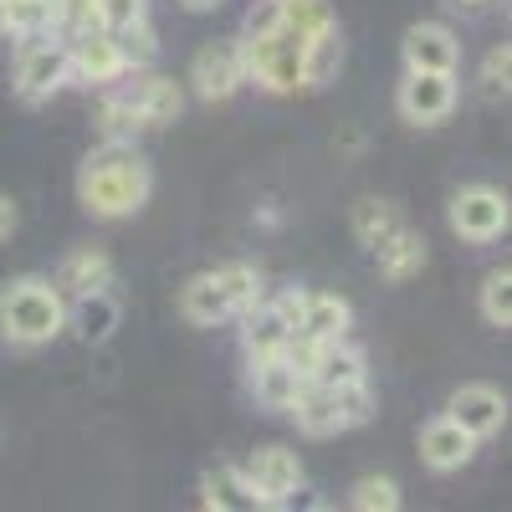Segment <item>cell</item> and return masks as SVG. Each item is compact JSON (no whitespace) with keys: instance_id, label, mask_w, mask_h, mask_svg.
<instances>
[{"instance_id":"obj_1","label":"cell","mask_w":512,"mask_h":512,"mask_svg":"<svg viewBox=\"0 0 512 512\" xmlns=\"http://www.w3.org/2000/svg\"><path fill=\"white\" fill-rule=\"evenodd\" d=\"M154 195V169L134 149V139H103L77 164V205L93 221H128Z\"/></svg>"},{"instance_id":"obj_2","label":"cell","mask_w":512,"mask_h":512,"mask_svg":"<svg viewBox=\"0 0 512 512\" xmlns=\"http://www.w3.org/2000/svg\"><path fill=\"white\" fill-rule=\"evenodd\" d=\"M67 328V297L52 277H11L0 287V344L11 349H41Z\"/></svg>"},{"instance_id":"obj_3","label":"cell","mask_w":512,"mask_h":512,"mask_svg":"<svg viewBox=\"0 0 512 512\" xmlns=\"http://www.w3.org/2000/svg\"><path fill=\"white\" fill-rule=\"evenodd\" d=\"M236 47H241V72H246V82H256L262 93L287 98V93L303 88V41L277 26L272 0H267V11H251L246 36L236 41Z\"/></svg>"},{"instance_id":"obj_4","label":"cell","mask_w":512,"mask_h":512,"mask_svg":"<svg viewBox=\"0 0 512 512\" xmlns=\"http://www.w3.org/2000/svg\"><path fill=\"white\" fill-rule=\"evenodd\" d=\"M256 297H262V277L251 262H226L216 272H195L180 287V318L195 328H216L231 323L236 313H246Z\"/></svg>"},{"instance_id":"obj_5","label":"cell","mask_w":512,"mask_h":512,"mask_svg":"<svg viewBox=\"0 0 512 512\" xmlns=\"http://www.w3.org/2000/svg\"><path fill=\"white\" fill-rule=\"evenodd\" d=\"M287 415L297 420L303 436H344L354 425H364L374 415V384L369 379H349V384H303L297 400L287 405Z\"/></svg>"},{"instance_id":"obj_6","label":"cell","mask_w":512,"mask_h":512,"mask_svg":"<svg viewBox=\"0 0 512 512\" xmlns=\"http://www.w3.org/2000/svg\"><path fill=\"white\" fill-rule=\"evenodd\" d=\"M67 82H72V72H67V41L52 36V31L26 36L21 52H16V98L26 108H36V103H47L52 93H62Z\"/></svg>"},{"instance_id":"obj_7","label":"cell","mask_w":512,"mask_h":512,"mask_svg":"<svg viewBox=\"0 0 512 512\" xmlns=\"http://www.w3.org/2000/svg\"><path fill=\"white\" fill-rule=\"evenodd\" d=\"M446 226H451L461 241L487 246V241L507 236V226H512V205H507V195L492 190V185H466V190H456L451 205H446Z\"/></svg>"},{"instance_id":"obj_8","label":"cell","mask_w":512,"mask_h":512,"mask_svg":"<svg viewBox=\"0 0 512 512\" xmlns=\"http://www.w3.org/2000/svg\"><path fill=\"white\" fill-rule=\"evenodd\" d=\"M456 98H461L456 72H410V67H405L400 88H395V108H400V118H405L410 128H436V123H446V118L456 113Z\"/></svg>"},{"instance_id":"obj_9","label":"cell","mask_w":512,"mask_h":512,"mask_svg":"<svg viewBox=\"0 0 512 512\" xmlns=\"http://www.w3.org/2000/svg\"><path fill=\"white\" fill-rule=\"evenodd\" d=\"M67 72L82 88H113L118 77H128V57H123L113 31L93 26V31L67 36Z\"/></svg>"},{"instance_id":"obj_10","label":"cell","mask_w":512,"mask_h":512,"mask_svg":"<svg viewBox=\"0 0 512 512\" xmlns=\"http://www.w3.org/2000/svg\"><path fill=\"white\" fill-rule=\"evenodd\" d=\"M241 472L256 487V497H262V507H287L297 492H303V461H297V451H287V446H256Z\"/></svg>"},{"instance_id":"obj_11","label":"cell","mask_w":512,"mask_h":512,"mask_svg":"<svg viewBox=\"0 0 512 512\" xmlns=\"http://www.w3.org/2000/svg\"><path fill=\"white\" fill-rule=\"evenodd\" d=\"M241 82H246V72H241V47L236 41H205V47L190 57V88H195L200 103L236 98Z\"/></svg>"},{"instance_id":"obj_12","label":"cell","mask_w":512,"mask_h":512,"mask_svg":"<svg viewBox=\"0 0 512 512\" xmlns=\"http://www.w3.org/2000/svg\"><path fill=\"white\" fill-rule=\"evenodd\" d=\"M113 88L128 98V108H134V118H139V128L149 134V128H169L180 113H185V93H180V82L175 77H159V72H144V77H134V82H113Z\"/></svg>"},{"instance_id":"obj_13","label":"cell","mask_w":512,"mask_h":512,"mask_svg":"<svg viewBox=\"0 0 512 512\" xmlns=\"http://www.w3.org/2000/svg\"><path fill=\"white\" fill-rule=\"evenodd\" d=\"M446 415L461 425V431H472L477 441L497 436L502 425H507V395L497 390V384H461V390L446 400Z\"/></svg>"},{"instance_id":"obj_14","label":"cell","mask_w":512,"mask_h":512,"mask_svg":"<svg viewBox=\"0 0 512 512\" xmlns=\"http://www.w3.org/2000/svg\"><path fill=\"white\" fill-rule=\"evenodd\" d=\"M400 57L410 72H456L461 67V41L441 21H415L400 41Z\"/></svg>"},{"instance_id":"obj_15","label":"cell","mask_w":512,"mask_h":512,"mask_svg":"<svg viewBox=\"0 0 512 512\" xmlns=\"http://www.w3.org/2000/svg\"><path fill=\"white\" fill-rule=\"evenodd\" d=\"M118 323H123V303H118L108 287L82 292V297H67V328H62V333H72L77 344H88V349L108 344V338L118 333Z\"/></svg>"},{"instance_id":"obj_16","label":"cell","mask_w":512,"mask_h":512,"mask_svg":"<svg viewBox=\"0 0 512 512\" xmlns=\"http://www.w3.org/2000/svg\"><path fill=\"white\" fill-rule=\"evenodd\" d=\"M472 456H477V436L461 431L451 415H436V420L420 425V461L431 466V472H441V477L446 472H461Z\"/></svg>"},{"instance_id":"obj_17","label":"cell","mask_w":512,"mask_h":512,"mask_svg":"<svg viewBox=\"0 0 512 512\" xmlns=\"http://www.w3.org/2000/svg\"><path fill=\"white\" fill-rule=\"evenodd\" d=\"M246 384H251V395H256V405H262V410H287L308 379H303V369H297L287 359V349H282V354H256Z\"/></svg>"},{"instance_id":"obj_18","label":"cell","mask_w":512,"mask_h":512,"mask_svg":"<svg viewBox=\"0 0 512 512\" xmlns=\"http://www.w3.org/2000/svg\"><path fill=\"white\" fill-rule=\"evenodd\" d=\"M369 256H374V272H379L384 282H390V287H405V282L420 277V267H425V241H420V231H415L410 221H400Z\"/></svg>"},{"instance_id":"obj_19","label":"cell","mask_w":512,"mask_h":512,"mask_svg":"<svg viewBox=\"0 0 512 512\" xmlns=\"http://www.w3.org/2000/svg\"><path fill=\"white\" fill-rule=\"evenodd\" d=\"M200 502L210 512H256L262 507V497H256V487L246 482V472L231 466V461H216V466L200 472Z\"/></svg>"},{"instance_id":"obj_20","label":"cell","mask_w":512,"mask_h":512,"mask_svg":"<svg viewBox=\"0 0 512 512\" xmlns=\"http://www.w3.org/2000/svg\"><path fill=\"white\" fill-rule=\"evenodd\" d=\"M113 256L108 251H98V246H77V251H67L62 256V267H57V287H62V297H82V292H98V287H113Z\"/></svg>"},{"instance_id":"obj_21","label":"cell","mask_w":512,"mask_h":512,"mask_svg":"<svg viewBox=\"0 0 512 512\" xmlns=\"http://www.w3.org/2000/svg\"><path fill=\"white\" fill-rule=\"evenodd\" d=\"M241 318V344H246V359H256V354H282L287 349V338H292V328L282 323V313L272 308V303H256L246 308V313H236Z\"/></svg>"},{"instance_id":"obj_22","label":"cell","mask_w":512,"mask_h":512,"mask_svg":"<svg viewBox=\"0 0 512 512\" xmlns=\"http://www.w3.org/2000/svg\"><path fill=\"white\" fill-rule=\"evenodd\" d=\"M349 323H354L349 297H338V292H308V308H303V323H297V338H318V344H328V338H344Z\"/></svg>"},{"instance_id":"obj_23","label":"cell","mask_w":512,"mask_h":512,"mask_svg":"<svg viewBox=\"0 0 512 512\" xmlns=\"http://www.w3.org/2000/svg\"><path fill=\"white\" fill-rule=\"evenodd\" d=\"M52 31L57 36V0H0V36L26 41Z\"/></svg>"},{"instance_id":"obj_24","label":"cell","mask_w":512,"mask_h":512,"mask_svg":"<svg viewBox=\"0 0 512 512\" xmlns=\"http://www.w3.org/2000/svg\"><path fill=\"white\" fill-rule=\"evenodd\" d=\"M272 16L282 31H292L297 41H303V52H308V41H318L323 31H333V11H328V0H272Z\"/></svg>"},{"instance_id":"obj_25","label":"cell","mask_w":512,"mask_h":512,"mask_svg":"<svg viewBox=\"0 0 512 512\" xmlns=\"http://www.w3.org/2000/svg\"><path fill=\"white\" fill-rule=\"evenodd\" d=\"M405 216L390 205V200H379V195H364L359 205H354V216H349V226H354V241L364 246V251H374L384 236H390L395 226H400Z\"/></svg>"},{"instance_id":"obj_26","label":"cell","mask_w":512,"mask_h":512,"mask_svg":"<svg viewBox=\"0 0 512 512\" xmlns=\"http://www.w3.org/2000/svg\"><path fill=\"white\" fill-rule=\"evenodd\" d=\"M338 67H344V36H338V26H333L318 41H308V52H303V88H328Z\"/></svg>"},{"instance_id":"obj_27","label":"cell","mask_w":512,"mask_h":512,"mask_svg":"<svg viewBox=\"0 0 512 512\" xmlns=\"http://www.w3.org/2000/svg\"><path fill=\"white\" fill-rule=\"evenodd\" d=\"M477 308H482L487 328H512V272H507V267H492V272L482 277Z\"/></svg>"},{"instance_id":"obj_28","label":"cell","mask_w":512,"mask_h":512,"mask_svg":"<svg viewBox=\"0 0 512 512\" xmlns=\"http://www.w3.org/2000/svg\"><path fill=\"white\" fill-rule=\"evenodd\" d=\"M400 502H405L400 482L379 477V472H369V477H359L349 487V507H359V512H400Z\"/></svg>"},{"instance_id":"obj_29","label":"cell","mask_w":512,"mask_h":512,"mask_svg":"<svg viewBox=\"0 0 512 512\" xmlns=\"http://www.w3.org/2000/svg\"><path fill=\"white\" fill-rule=\"evenodd\" d=\"M118 47H123L128 67H149V62L159 57V36H154L149 21H134V26H123V31H118Z\"/></svg>"},{"instance_id":"obj_30","label":"cell","mask_w":512,"mask_h":512,"mask_svg":"<svg viewBox=\"0 0 512 512\" xmlns=\"http://www.w3.org/2000/svg\"><path fill=\"white\" fill-rule=\"evenodd\" d=\"M507 77H512V52H507V41H502V47H492L487 62H482V98L487 103H502L507 98Z\"/></svg>"},{"instance_id":"obj_31","label":"cell","mask_w":512,"mask_h":512,"mask_svg":"<svg viewBox=\"0 0 512 512\" xmlns=\"http://www.w3.org/2000/svg\"><path fill=\"white\" fill-rule=\"evenodd\" d=\"M134 21H149V0H98V26L103 31H123Z\"/></svg>"},{"instance_id":"obj_32","label":"cell","mask_w":512,"mask_h":512,"mask_svg":"<svg viewBox=\"0 0 512 512\" xmlns=\"http://www.w3.org/2000/svg\"><path fill=\"white\" fill-rule=\"evenodd\" d=\"M98 26V0H57V36H77Z\"/></svg>"},{"instance_id":"obj_33","label":"cell","mask_w":512,"mask_h":512,"mask_svg":"<svg viewBox=\"0 0 512 512\" xmlns=\"http://www.w3.org/2000/svg\"><path fill=\"white\" fill-rule=\"evenodd\" d=\"M16 226H21V205H16L6 190H0V246L16 236Z\"/></svg>"},{"instance_id":"obj_34","label":"cell","mask_w":512,"mask_h":512,"mask_svg":"<svg viewBox=\"0 0 512 512\" xmlns=\"http://www.w3.org/2000/svg\"><path fill=\"white\" fill-rule=\"evenodd\" d=\"M446 6H451V11H466V16H477V11L492 6V0H446Z\"/></svg>"},{"instance_id":"obj_35","label":"cell","mask_w":512,"mask_h":512,"mask_svg":"<svg viewBox=\"0 0 512 512\" xmlns=\"http://www.w3.org/2000/svg\"><path fill=\"white\" fill-rule=\"evenodd\" d=\"M180 6H185V11H195V16H205V11H221L226 0H180Z\"/></svg>"}]
</instances>
